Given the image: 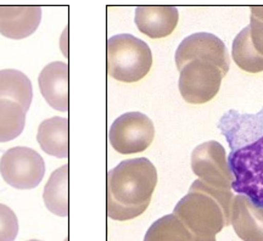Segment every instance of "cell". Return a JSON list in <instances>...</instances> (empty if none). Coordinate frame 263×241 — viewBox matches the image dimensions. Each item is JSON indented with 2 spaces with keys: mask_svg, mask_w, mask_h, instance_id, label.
<instances>
[{
  "mask_svg": "<svg viewBox=\"0 0 263 241\" xmlns=\"http://www.w3.org/2000/svg\"><path fill=\"white\" fill-rule=\"evenodd\" d=\"M26 111L17 102L0 99V143L16 139L24 132Z\"/></svg>",
  "mask_w": 263,
  "mask_h": 241,
  "instance_id": "ac0fdd59",
  "label": "cell"
},
{
  "mask_svg": "<svg viewBox=\"0 0 263 241\" xmlns=\"http://www.w3.org/2000/svg\"><path fill=\"white\" fill-rule=\"evenodd\" d=\"M32 98L33 88L27 76L17 70L0 71V99L17 102L27 112Z\"/></svg>",
  "mask_w": 263,
  "mask_h": 241,
  "instance_id": "2e32d148",
  "label": "cell"
},
{
  "mask_svg": "<svg viewBox=\"0 0 263 241\" xmlns=\"http://www.w3.org/2000/svg\"><path fill=\"white\" fill-rule=\"evenodd\" d=\"M234 195L206 186L197 179L174 207L173 214L192 233L195 241H216V235L230 224Z\"/></svg>",
  "mask_w": 263,
  "mask_h": 241,
  "instance_id": "3957f363",
  "label": "cell"
},
{
  "mask_svg": "<svg viewBox=\"0 0 263 241\" xmlns=\"http://www.w3.org/2000/svg\"><path fill=\"white\" fill-rule=\"evenodd\" d=\"M218 129L230 147L232 189L263 207V108L257 114L227 111Z\"/></svg>",
  "mask_w": 263,
  "mask_h": 241,
  "instance_id": "6da1fadb",
  "label": "cell"
},
{
  "mask_svg": "<svg viewBox=\"0 0 263 241\" xmlns=\"http://www.w3.org/2000/svg\"><path fill=\"white\" fill-rule=\"evenodd\" d=\"M224 73L206 60H192L179 70L178 87L184 100L201 105L211 101L221 88Z\"/></svg>",
  "mask_w": 263,
  "mask_h": 241,
  "instance_id": "5b68a950",
  "label": "cell"
},
{
  "mask_svg": "<svg viewBox=\"0 0 263 241\" xmlns=\"http://www.w3.org/2000/svg\"><path fill=\"white\" fill-rule=\"evenodd\" d=\"M156 184V168L147 158L118 163L107 173V216L121 222L139 217L149 207Z\"/></svg>",
  "mask_w": 263,
  "mask_h": 241,
  "instance_id": "7a4b0ae2",
  "label": "cell"
},
{
  "mask_svg": "<svg viewBox=\"0 0 263 241\" xmlns=\"http://www.w3.org/2000/svg\"><path fill=\"white\" fill-rule=\"evenodd\" d=\"M45 173L43 157L33 149L12 147L0 160V174L9 186L27 190L38 187Z\"/></svg>",
  "mask_w": 263,
  "mask_h": 241,
  "instance_id": "8992f818",
  "label": "cell"
},
{
  "mask_svg": "<svg viewBox=\"0 0 263 241\" xmlns=\"http://www.w3.org/2000/svg\"><path fill=\"white\" fill-rule=\"evenodd\" d=\"M41 21L39 6H0V34L6 38H27L37 31Z\"/></svg>",
  "mask_w": 263,
  "mask_h": 241,
  "instance_id": "8fae6325",
  "label": "cell"
},
{
  "mask_svg": "<svg viewBox=\"0 0 263 241\" xmlns=\"http://www.w3.org/2000/svg\"><path fill=\"white\" fill-rule=\"evenodd\" d=\"M107 73L124 83L139 82L153 66L149 45L132 34H117L107 41Z\"/></svg>",
  "mask_w": 263,
  "mask_h": 241,
  "instance_id": "277c9868",
  "label": "cell"
},
{
  "mask_svg": "<svg viewBox=\"0 0 263 241\" xmlns=\"http://www.w3.org/2000/svg\"><path fill=\"white\" fill-rule=\"evenodd\" d=\"M230 224L241 240L263 241V207L245 195L238 194L233 199Z\"/></svg>",
  "mask_w": 263,
  "mask_h": 241,
  "instance_id": "30bf717a",
  "label": "cell"
},
{
  "mask_svg": "<svg viewBox=\"0 0 263 241\" xmlns=\"http://www.w3.org/2000/svg\"><path fill=\"white\" fill-rule=\"evenodd\" d=\"M37 140L42 150L58 158L68 157V120L52 117L43 121L38 128Z\"/></svg>",
  "mask_w": 263,
  "mask_h": 241,
  "instance_id": "5bb4252c",
  "label": "cell"
},
{
  "mask_svg": "<svg viewBox=\"0 0 263 241\" xmlns=\"http://www.w3.org/2000/svg\"><path fill=\"white\" fill-rule=\"evenodd\" d=\"M18 233V220L10 207L0 203V241H14Z\"/></svg>",
  "mask_w": 263,
  "mask_h": 241,
  "instance_id": "ffe728a7",
  "label": "cell"
},
{
  "mask_svg": "<svg viewBox=\"0 0 263 241\" xmlns=\"http://www.w3.org/2000/svg\"><path fill=\"white\" fill-rule=\"evenodd\" d=\"M178 20V9L174 6H138L134 21L141 33L160 39L172 34Z\"/></svg>",
  "mask_w": 263,
  "mask_h": 241,
  "instance_id": "4fadbf2b",
  "label": "cell"
},
{
  "mask_svg": "<svg viewBox=\"0 0 263 241\" xmlns=\"http://www.w3.org/2000/svg\"><path fill=\"white\" fill-rule=\"evenodd\" d=\"M43 199L55 216H68V164L58 168L45 184Z\"/></svg>",
  "mask_w": 263,
  "mask_h": 241,
  "instance_id": "9a60e30c",
  "label": "cell"
},
{
  "mask_svg": "<svg viewBox=\"0 0 263 241\" xmlns=\"http://www.w3.org/2000/svg\"><path fill=\"white\" fill-rule=\"evenodd\" d=\"M192 60H206L215 64L227 76L230 59L221 39L206 32L194 33L180 43L176 51V65L178 71Z\"/></svg>",
  "mask_w": 263,
  "mask_h": 241,
  "instance_id": "9c48e42d",
  "label": "cell"
},
{
  "mask_svg": "<svg viewBox=\"0 0 263 241\" xmlns=\"http://www.w3.org/2000/svg\"><path fill=\"white\" fill-rule=\"evenodd\" d=\"M39 89L49 106L67 112L68 102V65L61 61L51 62L43 68L38 78Z\"/></svg>",
  "mask_w": 263,
  "mask_h": 241,
  "instance_id": "7c38bea8",
  "label": "cell"
},
{
  "mask_svg": "<svg viewBox=\"0 0 263 241\" xmlns=\"http://www.w3.org/2000/svg\"><path fill=\"white\" fill-rule=\"evenodd\" d=\"M144 241H195V237L174 214H167L151 224Z\"/></svg>",
  "mask_w": 263,
  "mask_h": 241,
  "instance_id": "d6986e66",
  "label": "cell"
},
{
  "mask_svg": "<svg viewBox=\"0 0 263 241\" xmlns=\"http://www.w3.org/2000/svg\"><path fill=\"white\" fill-rule=\"evenodd\" d=\"M232 58L242 71L249 72V73L263 72V56L259 55L252 45L249 26L234 38Z\"/></svg>",
  "mask_w": 263,
  "mask_h": 241,
  "instance_id": "e0dca14e",
  "label": "cell"
},
{
  "mask_svg": "<svg viewBox=\"0 0 263 241\" xmlns=\"http://www.w3.org/2000/svg\"><path fill=\"white\" fill-rule=\"evenodd\" d=\"M192 170L206 186L221 190H232L233 176L228 166V158L224 147L218 141H206L194 149Z\"/></svg>",
  "mask_w": 263,
  "mask_h": 241,
  "instance_id": "ba28073f",
  "label": "cell"
},
{
  "mask_svg": "<svg viewBox=\"0 0 263 241\" xmlns=\"http://www.w3.org/2000/svg\"><path fill=\"white\" fill-rule=\"evenodd\" d=\"M249 27L252 45L263 56V6H252Z\"/></svg>",
  "mask_w": 263,
  "mask_h": 241,
  "instance_id": "44dd1931",
  "label": "cell"
},
{
  "mask_svg": "<svg viewBox=\"0 0 263 241\" xmlns=\"http://www.w3.org/2000/svg\"><path fill=\"white\" fill-rule=\"evenodd\" d=\"M155 138L153 121L141 112H127L115 120L108 132V140L117 153H143Z\"/></svg>",
  "mask_w": 263,
  "mask_h": 241,
  "instance_id": "52a82bcc",
  "label": "cell"
},
{
  "mask_svg": "<svg viewBox=\"0 0 263 241\" xmlns=\"http://www.w3.org/2000/svg\"><path fill=\"white\" fill-rule=\"evenodd\" d=\"M28 241H41V240H28Z\"/></svg>",
  "mask_w": 263,
  "mask_h": 241,
  "instance_id": "7402d4cb",
  "label": "cell"
}]
</instances>
